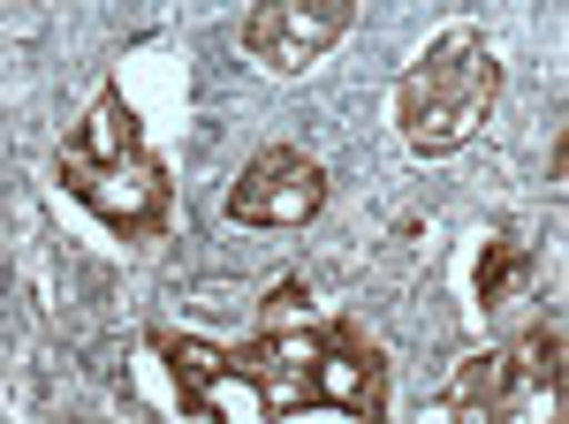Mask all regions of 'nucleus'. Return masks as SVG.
I'll use <instances>...</instances> for the list:
<instances>
[{
    "label": "nucleus",
    "mask_w": 569,
    "mask_h": 424,
    "mask_svg": "<svg viewBox=\"0 0 569 424\" xmlns=\"http://www.w3.org/2000/svg\"><path fill=\"white\" fill-rule=\"evenodd\" d=\"M517 273H525V243H517V235H493L486 258H479V303H501L517 289Z\"/></svg>",
    "instance_id": "obj_8"
},
{
    "label": "nucleus",
    "mask_w": 569,
    "mask_h": 424,
    "mask_svg": "<svg viewBox=\"0 0 569 424\" xmlns=\"http://www.w3.org/2000/svg\"><path fill=\"white\" fill-rule=\"evenodd\" d=\"M319 205H327V168L305 152H259L228 190V220L243 228H305L319 220Z\"/></svg>",
    "instance_id": "obj_4"
},
{
    "label": "nucleus",
    "mask_w": 569,
    "mask_h": 424,
    "mask_svg": "<svg viewBox=\"0 0 569 424\" xmlns=\"http://www.w3.org/2000/svg\"><path fill=\"white\" fill-rule=\"evenodd\" d=\"M69 152L77 160H91V168H114V160H137L144 152V129H137V107L122 99V91H99L91 99L84 129L69 137Z\"/></svg>",
    "instance_id": "obj_6"
},
{
    "label": "nucleus",
    "mask_w": 569,
    "mask_h": 424,
    "mask_svg": "<svg viewBox=\"0 0 569 424\" xmlns=\"http://www.w3.org/2000/svg\"><path fill=\"white\" fill-rule=\"evenodd\" d=\"M273 424H365V417H342V410H327V402H305V410H281Z\"/></svg>",
    "instance_id": "obj_10"
},
{
    "label": "nucleus",
    "mask_w": 569,
    "mask_h": 424,
    "mask_svg": "<svg viewBox=\"0 0 569 424\" xmlns=\"http://www.w3.org/2000/svg\"><path fill=\"white\" fill-rule=\"evenodd\" d=\"M493 356H501V380L562 386V326H531V334H517L509 349H493Z\"/></svg>",
    "instance_id": "obj_7"
},
{
    "label": "nucleus",
    "mask_w": 569,
    "mask_h": 424,
    "mask_svg": "<svg viewBox=\"0 0 569 424\" xmlns=\"http://www.w3.org/2000/svg\"><path fill=\"white\" fill-rule=\"evenodd\" d=\"M342 31H350V0H266L243 16V53L266 77H305Z\"/></svg>",
    "instance_id": "obj_3"
},
{
    "label": "nucleus",
    "mask_w": 569,
    "mask_h": 424,
    "mask_svg": "<svg viewBox=\"0 0 569 424\" xmlns=\"http://www.w3.org/2000/svg\"><path fill=\"white\" fill-rule=\"evenodd\" d=\"M311 402H327V410H342V417L380 424V402H388V364H380V356H372L357 334L327 326V349H319V364H311Z\"/></svg>",
    "instance_id": "obj_5"
},
{
    "label": "nucleus",
    "mask_w": 569,
    "mask_h": 424,
    "mask_svg": "<svg viewBox=\"0 0 569 424\" xmlns=\"http://www.w3.org/2000/svg\"><path fill=\"white\" fill-rule=\"evenodd\" d=\"M493 99H501V61H493L486 31L448 23V31L395 77V137H402L418 160H448V152H463L486 129Z\"/></svg>",
    "instance_id": "obj_1"
},
{
    "label": "nucleus",
    "mask_w": 569,
    "mask_h": 424,
    "mask_svg": "<svg viewBox=\"0 0 569 424\" xmlns=\"http://www.w3.org/2000/svg\"><path fill=\"white\" fill-rule=\"evenodd\" d=\"M61 190L91 205L114 235H160L168 228V174L152 152H137V160H114V168H91L77 152H61Z\"/></svg>",
    "instance_id": "obj_2"
},
{
    "label": "nucleus",
    "mask_w": 569,
    "mask_h": 424,
    "mask_svg": "<svg viewBox=\"0 0 569 424\" xmlns=\"http://www.w3.org/2000/svg\"><path fill=\"white\" fill-rule=\"evenodd\" d=\"M311 289H297V281H281L273 296H266V326H311Z\"/></svg>",
    "instance_id": "obj_9"
}]
</instances>
